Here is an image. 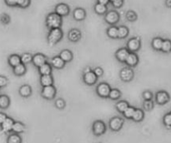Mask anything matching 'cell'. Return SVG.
<instances>
[{
    "label": "cell",
    "instance_id": "20",
    "mask_svg": "<svg viewBox=\"0 0 171 143\" xmlns=\"http://www.w3.org/2000/svg\"><path fill=\"white\" fill-rule=\"evenodd\" d=\"M53 83V78L52 75H42L40 77V84L42 87L51 86Z\"/></svg>",
    "mask_w": 171,
    "mask_h": 143
},
{
    "label": "cell",
    "instance_id": "17",
    "mask_svg": "<svg viewBox=\"0 0 171 143\" xmlns=\"http://www.w3.org/2000/svg\"><path fill=\"white\" fill-rule=\"evenodd\" d=\"M50 64H51V66H52L53 68H56V69H62V68H64L66 63L61 59L60 57L56 56L53 57V58H52L51 63Z\"/></svg>",
    "mask_w": 171,
    "mask_h": 143
},
{
    "label": "cell",
    "instance_id": "41",
    "mask_svg": "<svg viewBox=\"0 0 171 143\" xmlns=\"http://www.w3.org/2000/svg\"><path fill=\"white\" fill-rule=\"evenodd\" d=\"M126 18L130 22H134L137 19V14L134 11H129L126 13Z\"/></svg>",
    "mask_w": 171,
    "mask_h": 143
},
{
    "label": "cell",
    "instance_id": "47",
    "mask_svg": "<svg viewBox=\"0 0 171 143\" xmlns=\"http://www.w3.org/2000/svg\"><path fill=\"white\" fill-rule=\"evenodd\" d=\"M9 21H10V18H9V16L7 15V14H3V15L1 16V22L4 24H7V23H9Z\"/></svg>",
    "mask_w": 171,
    "mask_h": 143
},
{
    "label": "cell",
    "instance_id": "43",
    "mask_svg": "<svg viewBox=\"0 0 171 143\" xmlns=\"http://www.w3.org/2000/svg\"><path fill=\"white\" fill-rule=\"evenodd\" d=\"M30 4V0H18V5L21 8H27Z\"/></svg>",
    "mask_w": 171,
    "mask_h": 143
},
{
    "label": "cell",
    "instance_id": "2",
    "mask_svg": "<svg viewBox=\"0 0 171 143\" xmlns=\"http://www.w3.org/2000/svg\"><path fill=\"white\" fill-rule=\"evenodd\" d=\"M107 131V127L105 123L101 120L95 121L92 125V132L93 134L96 136L104 135Z\"/></svg>",
    "mask_w": 171,
    "mask_h": 143
},
{
    "label": "cell",
    "instance_id": "14",
    "mask_svg": "<svg viewBox=\"0 0 171 143\" xmlns=\"http://www.w3.org/2000/svg\"><path fill=\"white\" fill-rule=\"evenodd\" d=\"M119 20V15L116 11H110L105 15V21L110 24H115Z\"/></svg>",
    "mask_w": 171,
    "mask_h": 143
},
{
    "label": "cell",
    "instance_id": "45",
    "mask_svg": "<svg viewBox=\"0 0 171 143\" xmlns=\"http://www.w3.org/2000/svg\"><path fill=\"white\" fill-rule=\"evenodd\" d=\"M8 83V78L4 76H0V87H4L7 86Z\"/></svg>",
    "mask_w": 171,
    "mask_h": 143
},
{
    "label": "cell",
    "instance_id": "31",
    "mask_svg": "<svg viewBox=\"0 0 171 143\" xmlns=\"http://www.w3.org/2000/svg\"><path fill=\"white\" fill-rule=\"evenodd\" d=\"M121 97V92L116 88H111L110 92L109 94V98L111 100H118Z\"/></svg>",
    "mask_w": 171,
    "mask_h": 143
},
{
    "label": "cell",
    "instance_id": "33",
    "mask_svg": "<svg viewBox=\"0 0 171 143\" xmlns=\"http://www.w3.org/2000/svg\"><path fill=\"white\" fill-rule=\"evenodd\" d=\"M107 34L110 38H118V28L115 26H111L108 28Z\"/></svg>",
    "mask_w": 171,
    "mask_h": 143
},
{
    "label": "cell",
    "instance_id": "30",
    "mask_svg": "<svg viewBox=\"0 0 171 143\" xmlns=\"http://www.w3.org/2000/svg\"><path fill=\"white\" fill-rule=\"evenodd\" d=\"M7 143H22V137L19 136V134H10L8 136Z\"/></svg>",
    "mask_w": 171,
    "mask_h": 143
},
{
    "label": "cell",
    "instance_id": "37",
    "mask_svg": "<svg viewBox=\"0 0 171 143\" xmlns=\"http://www.w3.org/2000/svg\"><path fill=\"white\" fill-rule=\"evenodd\" d=\"M94 10L98 14H104L107 11L106 5H103V4H97L94 6Z\"/></svg>",
    "mask_w": 171,
    "mask_h": 143
},
{
    "label": "cell",
    "instance_id": "32",
    "mask_svg": "<svg viewBox=\"0 0 171 143\" xmlns=\"http://www.w3.org/2000/svg\"><path fill=\"white\" fill-rule=\"evenodd\" d=\"M129 34V29L125 26H120L118 28V38H124Z\"/></svg>",
    "mask_w": 171,
    "mask_h": 143
},
{
    "label": "cell",
    "instance_id": "18",
    "mask_svg": "<svg viewBox=\"0 0 171 143\" xmlns=\"http://www.w3.org/2000/svg\"><path fill=\"white\" fill-rule=\"evenodd\" d=\"M19 92L21 97H23V98H28V97H30L31 95H32L33 90H32V87L29 85L24 84V85L20 87Z\"/></svg>",
    "mask_w": 171,
    "mask_h": 143
},
{
    "label": "cell",
    "instance_id": "42",
    "mask_svg": "<svg viewBox=\"0 0 171 143\" xmlns=\"http://www.w3.org/2000/svg\"><path fill=\"white\" fill-rule=\"evenodd\" d=\"M164 123L166 126L167 128L171 127V115L170 113H168L166 114L164 117Z\"/></svg>",
    "mask_w": 171,
    "mask_h": 143
},
{
    "label": "cell",
    "instance_id": "44",
    "mask_svg": "<svg viewBox=\"0 0 171 143\" xmlns=\"http://www.w3.org/2000/svg\"><path fill=\"white\" fill-rule=\"evenodd\" d=\"M94 74L98 77H102L103 74H104V70H103L102 68H100V67H96V68L94 69Z\"/></svg>",
    "mask_w": 171,
    "mask_h": 143
},
{
    "label": "cell",
    "instance_id": "21",
    "mask_svg": "<svg viewBox=\"0 0 171 143\" xmlns=\"http://www.w3.org/2000/svg\"><path fill=\"white\" fill-rule=\"evenodd\" d=\"M59 57H60V58L62 60L65 62V63H69V62H71L73 60V53L71 51H69L68 49H64V50H63L62 52L60 53L59 54Z\"/></svg>",
    "mask_w": 171,
    "mask_h": 143
},
{
    "label": "cell",
    "instance_id": "25",
    "mask_svg": "<svg viewBox=\"0 0 171 143\" xmlns=\"http://www.w3.org/2000/svg\"><path fill=\"white\" fill-rule=\"evenodd\" d=\"M81 38V33L78 29H72L68 33V39L71 42H78Z\"/></svg>",
    "mask_w": 171,
    "mask_h": 143
},
{
    "label": "cell",
    "instance_id": "4",
    "mask_svg": "<svg viewBox=\"0 0 171 143\" xmlns=\"http://www.w3.org/2000/svg\"><path fill=\"white\" fill-rule=\"evenodd\" d=\"M124 124V120L120 117H114L111 118L109 122V127L111 131L118 132L120 131Z\"/></svg>",
    "mask_w": 171,
    "mask_h": 143
},
{
    "label": "cell",
    "instance_id": "40",
    "mask_svg": "<svg viewBox=\"0 0 171 143\" xmlns=\"http://www.w3.org/2000/svg\"><path fill=\"white\" fill-rule=\"evenodd\" d=\"M65 106H66V102L63 98H58L57 100L55 101V107H57L58 109H64Z\"/></svg>",
    "mask_w": 171,
    "mask_h": 143
},
{
    "label": "cell",
    "instance_id": "10",
    "mask_svg": "<svg viewBox=\"0 0 171 143\" xmlns=\"http://www.w3.org/2000/svg\"><path fill=\"white\" fill-rule=\"evenodd\" d=\"M32 63L36 68H39L42 65L47 63V57H46L42 53H36L33 56L32 58Z\"/></svg>",
    "mask_w": 171,
    "mask_h": 143
},
{
    "label": "cell",
    "instance_id": "48",
    "mask_svg": "<svg viewBox=\"0 0 171 143\" xmlns=\"http://www.w3.org/2000/svg\"><path fill=\"white\" fill-rule=\"evenodd\" d=\"M113 3V6L115 8H120L123 4H124V0H114L112 2Z\"/></svg>",
    "mask_w": 171,
    "mask_h": 143
},
{
    "label": "cell",
    "instance_id": "46",
    "mask_svg": "<svg viewBox=\"0 0 171 143\" xmlns=\"http://www.w3.org/2000/svg\"><path fill=\"white\" fill-rule=\"evenodd\" d=\"M153 98V94L149 91H145L143 92V98L144 100H151Z\"/></svg>",
    "mask_w": 171,
    "mask_h": 143
},
{
    "label": "cell",
    "instance_id": "52",
    "mask_svg": "<svg viewBox=\"0 0 171 143\" xmlns=\"http://www.w3.org/2000/svg\"><path fill=\"white\" fill-rule=\"evenodd\" d=\"M92 71V69L90 68V67H87V68H85L84 70V73H86V72H88Z\"/></svg>",
    "mask_w": 171,
    "mask_h": 143
},
{
    "label": "cell",
    "instance_id": "11",
    "mask_svg": "<svg viewBox=\"0 0 171 143\" xmlns=\"http://www.w3.org/2000/svg\"><path fill=\"white\" fill-rule=\"evenodd\" d=\"M155 100L158 104L160 105H164L165 103H167L170 101V95L168 94V92L164 91H160L156 93Z\"/></svg>",
    "mask_w": 171,
    "mask_h": 143
},
{
    "label": "cell",
    "instance_id": "16",
    "mask_svg": "<svg viewBox=\"0 0 171 143\" xmlns=\"http://www.w3.org/2000/svg\"><path fill=\"white\" fill-rule=\"evenodd\" d=\"M55 13L60 17L68 15V13H69V8H68V5L65 4H58L55 8Z\"/></svg>",
    "mask_w": 171,
    "mask_h": 143
},
{
    "label": "cell",
    "instance_id": "39",
    "mask_svg": "<svg viewBox=\"0 0 171 143\" xmlns=\"http://www.w3.org/2000/svg\"><path fill=\"white\" fill-rule=\"evenodd\" d=\"M143 107L145 111H151L154 107V102L151 100H145L143 102Z\"/></svg>",
    "mask_w": 171,
    "mask_h": 143
},
{
    "label": "cell",
    "instance_id": "24",
    "mask_svg": "<svg viewBox=\"0 0 171 143\" xmlns=\"http://www.w3.org/2000/svg\"><path fill=\"white\" fill-rule=\"evenodd\" d=\"M8 62L10 67L14 68V67L21 63V58H20V56L17 55V54H12L8 57Z\"/></svg>",
    "mask_w": 171,
    "mask_h": 143
},
{
    "label": "cell",
    "instance_id": "34",
    "mask_svg": "<svg viewBox=\"0 0 171 143\" xmlns=\"http://www.w3.org/2000/svg\"><path fill=\"white\" fill-rule=\"evenodd\" d=\"M134 111H135V107L129 106V107L123 112V115H124V117H125L126 119H132Z\"/></svg>",
    "mask_w": 171,
    "mask_h": 143
},
{
    "label": "cell",
    "instance_id": "22",
    "mask_svg": "<svg viewBox=\"0 0 171 143\" xmlns=\"http://www.w3.org/2000/svg\"><path fill=\"white\" fill-rule=\"evenodd\" d=\"M25 131V125L23 124L21 121H14L13 128H12V132L16 134H20L23 133Z\"/></svg>",
    "mask_w": 171,
    "mask_h": 143
},
{
    "label": "cell",
    "instance_id": "3",
    "mask_svg": "<svg viewBox=\"0 0 171 143\" xmlns=\"http://www.w3.org/2000/svg\"><path fill=\"white\" fill-rule=\"evenodd\" d=\"M63 37V32L60 28H53L51 29L48 36V41L50 45H54L60 41Z\"/></svg>",
    "mask_w": 171,
    "mask_h": 143
},
{
    "label": "cell",
    "instance_id": "5",
    "mask_svg": "<svg viewBox=\"0 0 171 143\" xmlns=\"http://www.w3.org/2000/svg\"><path fill=\"white\" fill-rule=\"evenodd\" d=\"M110 86L106 83H101L96 87V92L98 96L102 98H109V94L110 92Z\"/></svg>",
    "mask_w": 171,
    "mask_h": 143
},
{
    "label": "cell",
    "instance_id": "9",
    "mask_svg": "<svg viewBox=\"0 0 171 143\" xmlns=\"http://www.w3.org/2000/svg\"><path fill=\"white\" fill-rule=\"evenodd\" d=\"M98 78H99V77L95 75L94 72L93 71L84 73V76H83V81H84V83H85V84L88 85V86L94 85L95 83H97Z\"/></svg>",
    "mask_w": 171,
    "mask_h": 143
},
{
    "label": "cell",
    "instance_id": "19",
    "mask_svg": "<svg viewBox=\"0 0 171 143\" xmlns=\"http://www.w3.org/2000/svg\"><path fill=\"white\" fill-rule=\"evenodd\" d=\"M53 71V68L51 64L49 63H45L42 65L41 67L38 68V72L40 73V75H51Z\"/></svg>",
    "mask_w": 171,
    "mask_h": 143
},
{
    "label": "cell",
    "instance_id": "23",
    "mask_svg": "<svg viewBox=\"0 0 171 143\" xmlns=\"http://www.w3.org/2000/svg\"><path fill=\"white\" fill-rule=\"evenodd\" d=\"M144 118H145L144 111L142 109H140V108H135L133 117H132V120L134 121H135V122H140V121L144 120Z\"/></svg>",
    "mask_w": 171,
    "mask_h": 143
},
{
    "label": "cell",
    "instance_id": "36",
    "mask_svg": "<svg viewBox=\"0 0 171 143\" xmlns=\"http://www.w3.org/2000/svg\"><path fill=\"white\" fill-rule=\"evenodd\" d=\"M162 43H163V40L160 38H155L153 39L152 46L155 50H161Z\"/></svg>",
    "mask_w": 171,
    "mask_h": 143
},
{
    "label": "cell",
    "instance_id": "7",
    "mask_svg": "<svg viewBox=\"0 0 171 143\" xmlns=\"http://www.w3.org/2000/svg\"><path fill=\"white\" fill-rule=\"evenodd\" d=\"M57 93L56 88L53 87V85L48 86V87H44L41 92V95L44 98H45L47 100H53L55 98Z\"/></svg>",
    "mask_w": 171,
    "mask_h": 143
},
{
    "label": "cell",
    "instance_id": "51",
    "mask_svg": "<svg viewBox=\"0 0 171 143\" xmlns=\"http://www.w3.org/2000/svg\"><path fill=\"white\" fill-rule=\"evenodd\" d=\"M110 0H98V4H103V5H107L109 4Z\"/></svg>",
    "mask_w": 171,
    "mask_h": 143
},
{
    "label": "cell",
    "instance_id": "28",
    "mask_svg": "<svg viewBox=\"0 0 171 143\" xmlns=\"http://www.w3.org/2000/svg\"><path fill=\"white\" fill-rule=\"evenodd\" d=\"M129 107V102H126L124 100H122V101H118L116 104H115V107H116V110L118 111V112H120L123 114V112L125 111L128 107Z\"/></svg>",
    "mask_w": 171,
    "mask_h": 143
},
{
    "label": "cell",
    "instance_id": "55",
    "mask_svg": "<svg viewBox=\"0 0 171 143\" xmlns=\"http://www.w3.org/2000/svg\"><path fill=\"white\" fill-rule=\"evenodd\" d=\"M170 115H171V112H170Z\"/></svg>",
    "mask_w": 171,
    "mask_h": 143
},
{
    "label": "cell",
    "instance_id": "26",
    "mask_svg": "<svg viewBox=\"0 0 171 143\" xmlns=\"http://www.w3.org/2000/svg\"><path fill=\"white\" fill-rule=\"evenodd\" d=\"M86 17V12L84 11L83 8H78L74 11V18L76 19L77 21H81L84 20Z\"/></svg>",
    "mask_w": 171,
    "mask_h": 143
},
{
    "label": "cell",
    "instance_id": "1",
    "mask_svg": "<svg viewBox=\"0 0 171 143\" xmlns=\"http://www.w3.org/2000/svg\"><path fill=\"white\" fill-rule=\"evenodd\" d=\"M62 24V18L56 13H50L46 19V25L50 29L59 28Z\"/></svg>",
    "mask_w": 171,
    "mask_h": 143
},
{
    "label": "cell",
    "instance_id": "15",
    "mask_svg": "<svg viewBox=\"0 0 171 143\" xmlns=\"http://www.w3.org/2000/svg\"><path fill=\"white\" fill-rule=\"evenodd\" d=\"M129 50L125 48H119L115 53V57L117 58V60L120 63H125L126 59H127V57L129 55Z\"/></svg>",
    "mask_w": 171,
    "mask_h": 143
},
{
    "label": "cell",
    "instance_id": "8",
    "mask_svg": "<svg viewBox=\"0 0 171 143\" xmlns=\"http://www.w3.org/2000/svg\"><path fill=\"white\" fill-rule=\"evenodd\" d=\"M140 48V41L137 38H130L127 42V49L129 53H135Z\"/></svg>",
    "mask_w": 171,
    "mask_h": 143
},
{
    "label": "cell",
    "instance_id": "29",
    "mask_svg": "<svg viewBox=\"0 0 171 143\" xmlns=\"http://www.w3.org/2000/svg\"><path fill=\"white\" fill-rule=\"evenodd\" d=\"M10 105V99L7 95H1L0 96V108L6 109Z\"/></svg>",
    "mask_w": 171,
    "mask_h": 143
},
{
    "label": "cell",
    "instance_id": "53",
    "mask_svg": "<svg viewBox=\"0 0 171 143\" xmlns=\"http://www.w3.org/2000/svg\"><path fill=\"white\" fill-rule=\"evenodd\" d=\"M166 5L168 7H171V0H166Z\"/></svg>",
    "mask_w": 171,
    "mask_h": 143
},
{
    "label": "cell",
    "instance_id": "35",
    "mask_svg": "<svg viewBox=\"0 0 171 143\" xmlns=\"http://www.w3.org/2000/svg\"><path fill=\"white\" fill-rule=\"evenodd\" d=\"M20 58H21V63H23V65L26 66L27 64L32 63L33 56L31 55L30 53H23V55L20 57Z\"/></svg>",
    "mask_w": 171,
    "mask_h": 143
},
{
    "label": "cell",
    "instance_id": "50",
    "mask_svg": "<svg viewBox=\"0 0 171 143\" xmlns=\"http://www.w3.org/2000/svg\"><path fill=\"white\" fill-rule=\"evenodd\" d=\"M7 115L4 112H0V125L2 124L3 122H4L5 119L7 118Z\"/></svg>",
    "mask_w": 171,
    "mask_h": 143
},
{
    "label": "cell",
    "instance_id": "13",
    "mask_svg": "<svg viewBox=\"0 0 171 143\" xmlns=\"http://www.w3.org/2000/svg\"><path fill=\"white\" fill-rule=\"evenodd\" d=\"M14 123V121L13 118L8 117H7L4 122L0 125L2 132H4V133H8V132H12V128H13Z\"/></svg>",
    "mask_w": 171,
    "mask_h": 143
},
{
    "label": "cell",
    "instance_id": "6",
    "mask_svg": "<svg viewBox=\"0 0 171 143\" xmlns=\"http://www.w3.org/2000/svg\"><path fill=\"white\" fill-rule=\"evenodd\" d=\"M134 70L129 67H126V68H122L121 71L119 72V77L123 82H125V83H129L131 82L134 78Z\"/></svg>",
    "mask_w": 171,
    "mask_h": 143
},
{
    "label": "cell",
    "instance_id": "54",
    "mask_svg": "<svg viewBox=\"0 0 171 143\" xmlns=\"http://www.w3.org/2000/svg\"><path fill=\"white\" fill-rule=\"evenodd\" d=\"M110 1H111V2H113V1H114V0H110Z\"/></svg>",
    "mask_w": 171,
    "mask_h": 143
},
{
    "label": "cell",
    "instance_id": "27",
    "mask_svg": "<svg viewBox=\"0 0 171 143\" xmlns=\"http://www.w3.org/2000/svg\"><path fill=\"white\" fill-rule=\"evenodd\" d=\"M27 71L26 66L23 65V63H20L18 66H16L14 68H13V72L15 76H23L25 74Z\"/></svg>",
    "mask_w": 171,
    "mask_h": 143
},
{
    "label": "cell",
    "instance_id": "12",
    "mask_svg": "<svg viewBox=\"0 0 171 143\" xmlns=\"http://www.w3.org/2000/svg\"><path fill=\"white\" fill-rule=\"evenodd\" d=\"M124 63L129 68H134L139 63V57L135 53H129Z\"/></svg>",
    "mask_w": 171,
    "mask_h": 143
},
{
    "label": "cell",
    "instance_id": "38",
    "mask_svg": "<svg viewBox=\"0 0 171 143\" xmlns=\"http://www.w3.org/2000/svg\"><path fill=\"white\" fill-rule=\"evenodd\" d=\"M161 50L164 53H170L171 51V41L170 40H164L162 43Z\"/></svg>",
    "mask_w": 171,
    "mask_h": 143
},
{
    "label": "cell",
    "instance_id": "49",
    "mask_svg": "<svg viewBox=\"0 0 171 143\" xmlns=\"http://www.w3.org/2000/svg\"><path fill=\"white\" fill-rule=\"evenodd\" d=\"M5 3L8 6H16L18 5V0H5Z\"/></svg>",
    "mask_w": 171,
    "mask_h": 143
}]
</instances>
